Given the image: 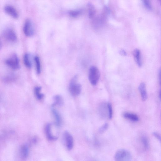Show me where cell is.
Masks as SVG:
<instances>
[{
    "mask_svg": "<svg viewBox=\"0 0 161 161\" xmlns=\"http://www.w3.org/2000/svg\"><path fill=\"white\" fill-rule=\"evenodd\" d=\"M78 77L75 76L71 80L69 86V89L71 95L73 96L79 95L82 90V86L78 82Z\"/></svg>",
    "mask_w": 161,
    "mask_h": 161,
    "instance_id": "6da1fadb",
    "label": "cell"
},
{
    "mask_svg": "<svg viewBox=\"0 0 161 161\" xmlns=\"http://www.w3.org/2000/svg\"><path fill=\"white\" fill-rule=\"evenodd\" d=\"M100 76V72L97 67L95 66L90 67L89 72V79L92 85L95 86L97 85Z\"/></svg>",
    "mask_w": 161,
    "mask_h": 161,
    "instance_id": "7a4b0ae2",
    "label": "cell"
},
{
    "mask_svg": "<svg viewBox=\"0 0 161 161\" xmlns=\"http://www.w3.org/2000/svg\"><path fill=\"white\" fill-rule=\"evenodd\" d=\"M132 156L131 153L125 149H121L118 151L114 155L115 161H131Z\"/></svg>",
    "mask_w": 161,
    "mask_h": 161,
    "instance_id": "3957f363",
    "label": "cell"
},
{
    "mask_svg": "<svg viewBox=\"0 0 161 161\" xmlns=\"http://www.w3.org/2000/svg\"><path fill=\"white\" fill-rule=\"evenodd\" d=\"M6 64L14 70H17L20 68V66L19 58L16 54H13L5 61Z\"/></svg>",
    "mask_w": 161,
    "mask_h": 161,
    "instance_id": "277c9868",
    "label": "cell"
},
{
    "mask_svg": "<svg viewBox=\"0 0 161 161\" xmlns=\"http://www.w3.org/2000/svg\"><path fill=\"white\" fill-rule=\"evenodd\" d=\"M23 30L25 34L28 37H31L34 35V28L31 21L29 19L26 20Z\"/></svg>",
    "mask_w": 161,
    "mask_h": 161,
    "instance_id": "5b68a950",
    "label": "cell"
},
{
    "mask_svg": "<svg viewBox=\"0 0 161 161\" xmlns=\"http://www.w3.org/2000/svg\"><path fill=\"white\" fill-rule=\"evenodd\" d=\"M3 35L6 40L11 42H15L17 40L16 33L11 28H8L4 30Z\"/></svg>",
    "mask_w": 161,
    "mask_h": 161,
    "instance_id": "8992f818",
    "label": "cell"
},
{
    "mask_svg": "<svg viewBox=\"0 0 161 161\" xmlns=\"http://www.w3.org/2000/svg\"><path fill=\"white\" fill-rule=\"evenodd\" d=\"M64 137L67 149L69 150H72L74 146L73 137L70 133L67 131L64 132Z\"/></svg>",
    "mask_w": 161,
    "mask_h": 161,
    "instance_id": "52a82bcc",
    "label": "cell"
},
{
    "mask_svg": "<svg viewBox=\"0 0 161 161\" xmlns=\"http://www.w3.org/2000/svg\"><path fill=\"white\" fill-rule=\"evenodd\" d=\"M4 10L7 14L13 18H18V13L16 9L13 6L9 5H6L4 8Z\"/></svg>",
    "mask_w": 161,
    "mask_h": 161,
    "instance_id": "ba28073f",
    "label": "cell"
},
{
    "mask_svg": "<svg viewBox=\"0 0 161 161\" xmlns=\"http://www.w3.org/2000/svg\"><path fill=\"white\" fill-rule=\"evenodd\" d=\"M45 133L47 139L50 141L56 140L58 138L57 137L53 136L51 132V125L48 124L46 125L45 127Z\"/></svg>",
    "mask_w": 161,
    "mask_h": 161,
    "instance_id": "9c48e42d",
    "label": "cell"
},
{
    "mask_svg": "<svg viewBox=\"0 0 161 161\" xmlns=\"http://www.w3.org/2000/svg\"><path fill=\"white\" fill-rule=\"evenodd\" d=\"M139 89L142 100L143 101H145L147 100L148 95L145 83L144 82L141 83Z\"/></svg>",
    "mask_w": 161,
    "mask_h": 161,
    "instance_id": "30bf717a",
    "label": "cell"
},
{
    "mask_svg": "<svg viewBox=\"0 0 161 161\" xmlns=\"http://www.w3.org/2000/svg\"><path fill=\"white\" fill-rule=\"evenodd\" d=\"M133 55L137 65L139 67H141L142 62L140 50L138 49H135L134 51Z\"/></svg>",
    "mask_w": 161,
    "mask_h": 161,
    "instance_id": "8fae6325",
    "label": "cell"
},
{
    "mask_svg": "<svg viewBox=\"0 0 161 161\" xmlns=\"http://www.w3.org/2000/svg\"><path fill=\"white\" fill-rule=\"evenodd\" d=\"M29 154V150L27 146L25 145L21 146L20 150V155L21 158L23 160L26 159Z\"/></svg>",
    "mask_w": 161,
    "mask_h": 161,
    "instance_id": "7c38bea8",
    "label": "cell"
},
{
    "mask_svg": "<svg viewBox=\"0 0 161 161\" xmlns=\"http://www.w3.org/2000/svg\"><path fill=\"white\" fill-rule=\"evenodd\" d=\"M52 112L55 118L56 125L57 127L60 126L62 122L60 115L57 110L55 109L52 110Z\"/></svg>",
    "mask_w": 161,
    "mask_h": 161,
    "instance_id": "4fadbf2b",
    "label": "cell"
},
{
    "mask_svg": "<svg viewBox=\"0 0 161 161\" xmlns=\"http://www.w3.org/2000/svg\"><path fill=\"white\" fill-rule=\"evenodd\" d=\"M53 102L52 106L54 107L56 106H61L63 104V100L62 97L59 95H56L53 98Z\"/></svg>",
    "mask_w": 161,
    "mask_h": 161,
    "instance_id": "5bb4252c",
    "label": "cell"
},
{
    "mask_svg": "<svg viewBox=\"0 0 161 161\" xmlns=\"http://www.w3.org/2000/svg\"><path fill=\"white\" fill-rule=\"evenodd\" d=\"M124 116L125 118L133 121L136 122L139 120L138 117L133 113L126 112L124 114Z\"/></svg>",
    "mask_w": 161,
    "mask_h": 161,
    "instance_id": "9a60e30c",
    "label": "cell"
},
{
    "mask_svg": "<svg viewBox=\"0 0 161 161\" xmlns=\"http://www.w3.org/2000/svg\"><path fill=\"white\" fill-rule=\"evenodd\" d=\"M42 88L40 87H36L34 89V93L36 97L38 100H41L44 96V94L41 93Z\"/></svg>",
    "mask_w": 161,
    "mask_h": 161,
    "instance_id": "2e32d148",
    "label": "cell"
},
{
    "mask_svg": "<svg viewBox=\"0 0 161 161\" xmlns=\"http://www.w3.org/2000/svg\"><path fill=\"white\" fill-rule=\"evenodd\" d=\"M36 70L37 74H40L41 72V66L40 61L39 57L37 56H36L34 58Z\"/></svg>",
    "mask_w": 161,
    "mask_h": 161,
    "instance_id": "e0dca14e",
    "label": "cell"
},
{
    "mask_svg": "<svg viewBox=\"0 0 161 161\" xmlns=\"http://www.w3.org/2000/svg\"><path fill=\"white\" fill-rule=\"evenodd\" d=\"M24 63L25 66L29 68H31L32 63L31 60L30 56L28 53H26L24 57Z\"/></svg>",
    "mask_w": 161,
    "mask_h": 161,
    "instance_id": "ac0fdd59",
    "label": "cell"
},
{
    "mask_svg": "<svg viewBox=\"0 0 161 161\" xmlns=\"http://www.w3.org/2000/svg\"><path fill=\"white\" fill-rule=\"evenodd\" d=\"M141 141L144 149L148 150L150 144L148 138L145 136H143L141 138Z\"/></svg>",
    "mask_w": 161,
    "mask_h": 161,
    "instance_id": "d6986e66",
    "label": "cell"
},
{
    "mask_svg": "<svg viewBox=\"0 0 161 161\" xmlns=\"http://www.w3.org/2000/svg\"><path fill=\"white\" fill-rule=\"evenodd\" d=\"M89 14V17L92 18L94 16L95 14V9L94 6L91 3L88 4Z\"/></svg>",
    "mask_w": 161,
    "mask_h": 161,
    "instance_id": "ffe728a7",
    "label": "cell"
},
{
    "mask_svg": "<svg viewBox=\"0 0 161 161\" xmlns=\"http://www.w3.org/2000/svg\"><path fill=\"white\" fill-rule=\"evenodd\" d=\"M81 10H74L70 11L69 14L70 16L73 18H77L79 17L82 13Z\"/></svg>",
    "mask_w": 161,
    "mask_h": 161,
    "instance_id": "44dd1931",
    "label": "cell"
},
{
    "mask_svg": "<svg viewBox=\"0 0 161 161\" xmlns=\"http://www.w3.org/2000/svg\"><path fill=\"white\" fill-rule=\"evenodd\" d=\"M107 109L108 110L109 112V118L110 119H112L113 118V110L111 104L110 103H108L107 105Z\"/></svg>",
    "mask_w": 161,
    "mask_h": 161,
    "instance_id": "7402d4cb",
    "label": "cell"
},
{
    "mask_svg": "<svg viewBox=\"0 0 161 161\" xmlns=\"http://www.w3.org/2000/svg\"><path fill=\"white\" fill-rule=\"evenodd\" d=\"M16 79V77L12 75L7 76L4 79V80L7 82H10L14 81Z\"/></svg>",
    "mask_w": 161,
    "mask_h": 161,
    "instance_id": "603a6c76",
    "label": "cell"
},
{
    "mask_svg": "<svg viewBox=\"0 0 161 161\" xmlns=\"http://www.w3.org/2000/svg\"><path fill=\"white\" fill-rule=\"evenodd\" d=\"M109 125L107 123L105 124L99 129V132L101 133H103L106 131Z\"/></svg>",
    "mask_w": 161,
    "mask_h": 161,
    "instance_id": "cb8c5ba5",
    "label": "cell"
},
{
    "mask_svg": "<svg viewBox=\"0 0 161 161\" xmlns=\"http://www.w3.org/2000/svg\"><path fill=\"white\" fill-rule=\"evenodd\" d=\"M143 3L146 7L149 10H151L152 6L150 2L147 0H144L143 1Z\"/></svg>",
    "mask_w": 161,
    "mask_h": 161,
    "instance_id": "d4e9b609",
    "label": "cell"
},
{
    "mask_svg": "<svg viewBox=\"0 0 161 161\" xmlns=\"http://www.w3.org/2000/svg\"><path fill=\"white\" fill-rule=\"evenodd\" d=\"M153 135L159 141H160V136L158 133L155 132H153Z\"/></svg>",
    "mask_w": 161,
    "mask_h": 161,
    "instance_id": "484cf974",
    "label": "cell"
},
{
    "mask_svg": "<svg viewBox=\"0 0 161 161\" xmlns=\"http://www.w3.org/2000/svg\"><path fill=\"white\" fill-rule=\"evenodd\" d=\"M120 54L124 56H126L127 53L124 50H121L119 52Z\"/></svg>",
    "mask_w": 161,
    "mask_h": 161,
    "instance_id": "4316f807",
    "label": "cell"
},
{
    "mask_svg": "<svg viewBox=\"0 0 161 161\" xmlns=\"http://www.w3.org/2000/svg\"><path fill=\"white\" fill-rule=\"evenodd\" d=\"M2 47V42L0 39V51L1 50Z\"/></svg>",
    "mask_w": 161,
    "mask_h": 161,
    "instance_id": "83f0119b",
    "label": "cell"
}]
</instances>
